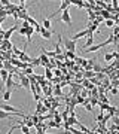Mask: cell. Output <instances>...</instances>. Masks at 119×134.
Segmentation results:
<instances>
[{"instance_id":"cell-1","label":"cell","mask_w":119,"mask_h":134,"mask_svg":"<svg viewBox=\"0 0 119 134\" xmlns=\"http://www.w3.org/2000/svg\"><path fill=\"white\" fill-rule=\"evenodd\" d=\"M14 73H9V76H8V79H6L5 82V86H2V90L5 91V90H14V88H21V85H16L14 82Z\"/></svg>"},{"instance_id":"cell-2","label":"cell","mask_w":119,"mask_h":134,"mask_svg":"<svg viewBox=\"0 0 119 134\" xmlns=\"http://www.w3.org/2000/svg\"><path fill=\"white\" fill-rule=\"evenodd\" d=\"M63 45H64V48L67 51H73V52H76V40H73L70 37H64L63 39Z\"/></svg>"},{"instance_id":"cell-3","label":"cell","mask_w":119,"mask_h":134,"mask_svg":"<svg viewBox=\"0 0 119 134\" xmlns=\"http://www.w3.org/2000/svg\"><path fill=\"white\" fill-rule=\"evenodd\" d=\"M16 75H18V77H19V83H21V86L22 88H25V90H30V79H29V76L27 75H24L22 72H16Z\"/></svg>"},{"instance_id":"cell-4","label":"cell","mask_w":119,"mask_h":134,"mask_svg":"<svg viewBox=\"0 0 119 134\" xmlns=\"http://www.w3.org/2000/svg\"><path fill=\"white\" fill-rule=\"evenodd\" d=\"M60 19H61V21L64 23V24L69 25V27H71L73 21H71V16H70V10H69V8L63 10V14H61V16H60Z\"/></svg>"},{"instance_id":"cell-5","label":"cell","mask_w":119,"mask_h":134,"mask_svg":"<svg viewBox=\"0 0 119 134\" xmlns=\"http://www.w3.org/2000/svg\"><path fill=\"white\" fill-rule=\"evenodd\" d=\"M15 116H21V115H16V113H10V112H6V110L3 109H0V121H3V119H14Z\"/></svg>"},{"instance_id":"cell-6","label":"cell","mask_w":119,"mask_h":134,"mask_svg":"<svg viewBox=\"0 0 119 134\" xmlns=\"http://www.w3.org/2000/svg\"><path fill=\"white\" fill-rule=\"evenodd\" d=\"M18 29V24H16V23H15L14 25H12V27H10L9 30H6L5 31V34H3V39H6V40H9L10 39V36H12V34L15 33V30Z\"/></svg>"},{"instance_id":"cell-7","label":"cell","mask_w":119,"mask_h":134,"mask_svg":"<svg viewBox=\"0 0 119 134\" xmlns=\"http://www.w3.org/2000/svg\"><path fill=\"white\" fill-rule=\"evenodd\" d=\"M69 6H70V2H69V0H63V2H61V6H60V9H58L57 12H54V14L51 15V16H55V15H57L58 12H61V10L67 9V8H69Z\"/></svg>"},{"instance_id":"cell-8","label":"cell","mask_w":119,"mask_h":134,"mask_svg":"<svg viewBox=\"0 0 119 134\" xmlns=\"http://www.w3.org/2000/svg\"><path fill=\"white\" fill-rule=\"evenodd\" d=\"M40 36H42L43 39H51V36H52V31L51 30H46V29H43L40 30Z\"/></svg>"},{"instance_id":"cell-9","label":"cell","mask_w":119,"mask_h":134,"mask_svg":"<svg viewBox=\"0 0 119 134\" xmlns=\"http://www.w3.org/2000/svg\"><path fill=\"white\" fill-rule=\"evenodd\" d=\"M18 58H19V60H21V61H27V63H31V57H30V55H29V54H27V52H24V51H22V52H21V54H19V55H18Z\"/></svg>"},{"instance_id":"cell-10","label":"cell","mask_w":119,"mask_h":134,"mask_svg":"<svg viewBox=\"0 0 119 134\" xmlns=\"http://www.w3.org/2000/svg\"><path fill=\"white\" fill-rule=\"evenodd\" d=\"M42 27L43 29H46V30H51V18H43Z\"/></svg>"},{"instance_id":"cell-11","label":"cell","mask_w":119,"mask_h":134,"mask_svg":"<svg viewBox=\"0 0 119 134\" xmlns=\"http://www.w3.org/2000/svg\"><path fill=\"white\" fill-rule=\"evenodd\" d=\"M45 77H46L48 81H52L54 73L51 72V69H49V67H45Z\"/></svg>"},{"instance_id":"cell-12","label":"cell","mask_w":119,"mask_h":134,"mask_svg":"<svg viewBox=\"0 0 119 134\" xmlns=\"http://www.w3.org/2000/svg\"><path fill=\"white\" fill-rule=\"evenodd\" d=\"M8 76H9V72H8L6 69H2V70H0V77H2V81H3V82H6Z\"/></svg>"},{"instance_id":"cell-13","label":"cell","mask_w":119,"mask_h":134,"mask_svg":"<svg viewBox=\"0 0 119 134\" xmlns=\"http://www.w3.org/2000/svg\"><path fill=\"white\" fill-rule=\"evenodd\" d=\"M10 97H12V90H5V92H3V100L9 101Z\"/></svg>"},{"instance_id":"cell-14","label":"cell","mask_w":119,"mask_h":134,"mask_svg":"<svg viewBox=\"0 0 119 134\" xmlns=\"http://www.w3.org/2000/svg\"><path fill=\"white\" fill-rule=\"evenodd\" d=\"M92 43H94V36H89L88 40H86V43L83 45V48H89V46H92Z\"/></svg>"},{"instance_id":"cell-15","label":"cell","mask_w":119,"mask_h":134,"mask_svg":"<svg viewBox=\"0 0 119 134\" xmlns=\"http://www.w3.org/2000/svg\"><path fill=\"white\" fill-rule=\"evenodd\" d=\"M77 127H79V130H81V133H91V130L88 128V127H85L83 124H81V122H79Z\"/></svg>"},{"instance_id":"cell-16","label":"cell","mask_w":119,"mask_h":134,"mask_svg":"<svg viewBox=\"0 0 119 134\" xmlns=\"http://www.w3.org/2000/svg\"><path fill=\"white\" fill-rule=\"evenodd\" d=\"M64 57H66V58H71V60H75V58H76V52H73V51H67V52L64 54Z\"/></svg>"},{"instance_id":"cell-17","label":"cell","mask_w":119,"mask_h":134,"mask_svg":"<svg viewBox=\"0 0 119 134\" xmlns=\"http://www.w3.org/2000/svg\"><path fill=\"white\" fill-rule=\"evenodd\" d=\"M95 16H97V14H95L92 9H88V18H89V21H94Z\"/></svg>"},{"instance_id":"cell-18","label":"cell","mask_w":119,"mask_h":134,"mask_svg":"<svg viewBox=\"0 0 119 134\" xmlns=\"http://www.w3.org/2000/svg\"><path fill=\"white\" fill-rule=\"evenodd\" d=\"M115 23H116V21L112 19V18H110V19H104V25H106V27H113Z\"/></svg>"},{"instance_id":"cell-19","label":"cell","mask_w":119,"mask_h":134,"mask_svg":"<svg viewBox=\"0 0 119 134\" xmlns=\"http://www.w3.org/2000/svg\"><path fill=\"white\" fill-rule=\"evenodd\" d=\"M103 70V67L100 66V64H97V63H94V66H92V72L97 73V72H101Z\"/></svg>"},{"instance_id":"cell-20","label":"cell","mask_w":119,"mask_h":134,"mask_svg":"<svg viewBox=\"0 0 119 134\" xmlns=\"http://www.w3.org/2000/svg\"><path fill=\"white\" fill-rule=\"evenodd\" d=\"M27 21H29V23H30V25H33L34 29H36V25L39 24L37 21H36V19H34V18H31V16H30V15H29V18H27Z\"/></svg>"},{"instance_id":"cell-21","label":"cell","mask_w":119,"mask_h":134,"mask_svg":"<svg viewBox=\"0 0 119 134\" xmlns=\"http://www.w3.org/2000/svg\"><path fill=\"white\" fill-rule=\"evenodd\" d=\"M31 66H42V61L39 58H31Z\"/></svg>"},{"instance_id":"cell-22","label":"cell","mask_w":119,"mask_h":134,"mask_svg":"<svg viewBox=\"0 0 119 134\" xmlns=\"http://www.w3.org/2000/svg\"><path fill=\"white\" fill-rule=\"evenodd\" d=\"M22 73H24V75H27V76H29V75H31V73H33V66H30V67H27V69H24Z\"/></svg>"},{"instance_id":"cell-23","label":"cell","mask_w":119,"mask_h":134,"mask_svg":"<svg viewBox=\"0 0 119 134\" xmlns=\"http://www.w3.org/2000/svg\"><path fill=\"white\" fill-rule=\"evenodd\" d=\"M45 54L48 55V58H55V55H57L55 51H45Z\"/></svg>"},{"instance_id":"cell-24","label":"cell","mask_w":119,"mask_h":134,"mask_svg":"<svg viewBox=\"0 0 119 134\" xmlns=\"http://www.w3.org/2000/svg\"><path fill=\"white\" fill-rule=\"evenodd\" d=\"M83 106H85L86 112H94V106L91 104V103H86V104H83Z\"/></svg>"},{"instance_id":"cell-25","label":"cell","mask_w":119,"mask_h":134,"mask_svg":"<svg viewBox=\"0 0 119 134\" xmlns=\"http://www.w3.org/2000/svg\"><path fill=\"white\" fill-rule=\"evenodd\" d=\"M104 58H106V63H110L112 60H113V55H112V54H107V52H106V54H104Z\"/></svg>"},{"instance_id":"cell-26","label":"cell","mask_w":119,"mask_h":134,"mask_svg":"<svg viewBox=\"0 0 119 134\" xmlns=\"http://www.w3.org/2000/svg\"><path fill=\"white\" fill-rule=\"evenodd\" d=\"M12 52H14L15 55H19V54L22 52V51H21V49H18L16 46H14V45H12Z\"/></svg>"},{"instance_id":"cell-27","label":"cell","mask_w":119,"mask_h":134,"mask_svg":"<svg viewBox=\"0 0 119 134\" xmlns=\"http://www.w3.org/2000/svg\"><path fill=\"white\" fill-rule=\"evenodd\" d=\"M110 92H112V96H118L119 90L118 88H115V86H112V88H110Z\"/></svg>"},{"instance_id":"cell-28","label":"cell","mask_w":119,"mask_h":134,"mask_svg":"<svg viewBox=\"0 0 119 134\" xmlns=\"http://www.w3.org/2000/svg\"><path fill=\"white\" fill-rule=\"evenodd\" d=\"M18 33L21 34V36H25V33H27V29H24V27H21V29H18Z\"/></svg>"},{"instance_id":"cell-29","label":"cell","mask_w":119,"mask_h":134,"mask_svg":"<svg viewBox=\"0 0 119 134\" xmlns=\"http://www.w3.org/2000/svg\"><path fill=\"white\" fill-rule=\"evenodd\" d=\"M22 27H24V29H29V27H30V23L27 21V19H25V21H22Z\"/></svg>"},{"instance_id":"cell-30","label":"cell","mask_w":119,"mask_h":134,"mask_svg":"<svg viewBox=\"0 0 119 134\" xmlns=\"http://www.w3.org/2000/svg\"><path fill=\"white\" fill-rule=\"evenodd\" d=\"M112 34H115V36H116V34H119V25H116V27L113 29V33H112Z\"/></svg>"},{"instance_id":"cell-31","label":"cell","mask_w":119,"mask_h":134,"mask_svg":"<svg viewBox=\"0 0 119 134\" xmlns=\"http://www.w3.org/2000/svg\"><path fill=\"white\" fill-rule=\"evenodd\" d=\"M95 60H97V58H89V60H88V64H89V66H94Z\"/></svg>"},{"instance_id":"cell-32","label":"cell","mask_w":119,"mask_h":134,"mask_svg":"<svg viewBox=\"0 0 119 134\" xmlns=\"http://www.w3.org/2000/svg\"><path fill=\"white\" fill-rule=\"evenodd\" d=\"M54 73H55V76H61V72H60V67H58V69H55V70H54Z\"/></svg>"},{"instance_id":"cell-33","label":"cell","mask_w":119,"mask_h":134,"mask_svg":"<svg viewBox=\"0 0 119 134\" xmlns=\"http://www.w3.org/2000/svg\"><path fill=\"white\" fill-rule=\"evenodd\" d=\"M3 69V61H0V70Z\"/></svg>"},{"instance_id":"cell-34","label":"cell","mask_w":119,"mask_h":134,"mask_svg":"<svg viewBox=\"0 0 119 134\" xmlns=\"http://www.w3.org/2000/svg\"><path fill=\"white\" fill-rule=\"evenodd\" d=\"M19 2H21V3H25V2H29V0H19Z\"/></svg>"},{"instance_id":"cell-35","label":"cell","mask_w":119,"mask_h":134,"mask_svg":"<svg viewBox=\"0 0 119 134\" xmlns=\"http://www.w3.org/2000/svg\"><path fill=\"white\" fill-rule=\"evenodd\" d=\"M118 88H119V83H118Z\"/></svg>"}]
</instances>
